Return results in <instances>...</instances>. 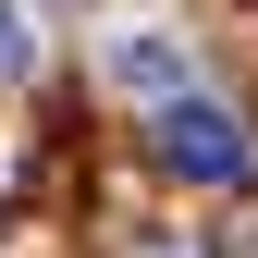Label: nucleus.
I'll list each match as a JSON object with an SVG mask.
<instances>
[{
    "instance_id": "obj_1",
    "label": "nucleus",
    "mask_w": 258,
    "mask_h": 258,
    "mask_svg": "<svg viewBox=\"0 0 258 258\" xmlns=\"http://www.w3.org/2000/svg\"><path fill=\"white\" fill-rule=\"evenodd\" d=\"M148 148H160V172H184V184H246V172H258V136H246L221 99H160Z\"/></svg>"
},
{
    "instance_id": "obj_2",
    "label": "nucleus",
    "mask_w": 258,
    "mask_h": 258,
    "mask_svg": "<svg viewBox=\"0 0 258 258\" xmlns=\"http://www.w3.org/2000/svg\"><path fill=\"white\" fill-rule=\"evenodd\" d=\"M221 258H258V209H246V221H221Z\"/></svg>"
},
{
    "instance_id": "obj_3",
    "label": "nucleus",
    "mask_w": 258,
    "mask_h": 258,
    "mask_svg": "<svg viewBox=\"0 0 258 258\" xmlns=\"http://www.w3.org/2000/svg\"><path fill=\"white\" fill-rule=\"evenodd\" d=\"M0 74H25V37H13V13H0Z\"/></svg>"
}]
</instances>
